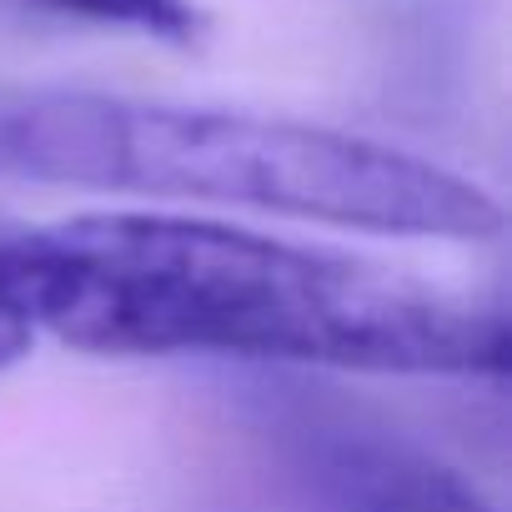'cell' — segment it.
<instances>
[{
  "instance_id": "cell-4",
  "label": "cell",
  "mask_w": 512,
  "mask_h": 512,
  "mask_svg": "<svg viewBox=\"0 0 512 512\" xmlns=\"http://www.w3.org/2000/svg\"><path fill=\"white\" fill-rule=\"evenodd\" d=\"M0 16L36 21V26H86V31H126L166 46L201 41L196 0H0Z\"/></svg>"
},
{
  "instance_id": "cell-2",
  "label": "cell",
  "mask_w": 512,
  "mask_h": 512,
  "mask_svg": "<svg viewBox=\"0 0 512 512\" xmlns=\"http://www.w3.org/2000/svg\"><path fill=\"white\" fill-rule=\"evenodd\" d=\"M0 176L442 241H487L502 226L477 181L382 141L96 91H0Z\"/></svg>"
},
{
  "instance_id": "cell-3",
  "label": "cell",
  "mask_w": 512,
  "mask_h": 512,
  "mask_svg": "<svg viewBox=\"0 0 512 512\" xmlns=\"http://www.w3.org/2000/svg\"><path fill=\"white\" fill-rule=\"evenodd\" d=\"M241 432L292 512H497L422 442L297 387L251 397Z\"/></svg>"
},
{
  "instance_id": "cell-5",
  "label": "cell",
  "mask_w": 512,
  "mask_h": 512,
  "mask_svg": "<svg viewBox=\"0 0 512 512\" xmlns=\"http://www.w3.org/2000/svg\"><path fill=\"white\" fill-rule=\"evenodd\" d=\"M31 347H36V327L26 317V302L11 272V251H6V231H0V372L16 367Z\"/></svg>"
},
{
  "instance_id": "cell-1",
  "label": "cell",
  "mask_w": 512,
  "mask_h": 512,
  "mask_svg": "<svg viewBox=\"0 0 512 512\" xmlns=\"http://www.w3.org/2000/svg\"><path fill=\"white\" fill-rule=\"evenodd\" d=\"M36 337L96 357H236L382 377H497L507 317L352 256L186 216L6 231Z\"/></svg>"
}]
</instances>
